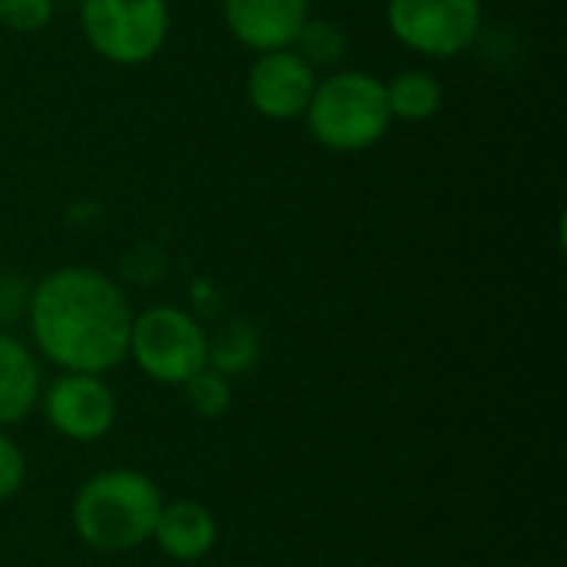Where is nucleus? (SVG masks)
I'll use <instances>...</instances> for the list:
<instances>
[{"label": "nucleus", "instance_id": "9b49d317", "mask_svg": "<svg viewBox=\"0 0 567 567\" xmlns=\"http://www.w3.org/2000/svg\"><path fill=\"white\" fill-rule=\"evenodd\" d=\"M43 392L37 355L10 332L0 329V429L23 422Z\"/></svg>", "mask_w": 567, "mask_h": 567}, {"label": "nucleus", "instance_id": "20e7f679", "mask_svg": "<svg viewBox=\"0 0 567 567\" xmlns=\"http://www.w3.org/2000/svg\"><path fill=\"white\" fill-rule=\"evenodd\" d=\"M209 336L206 329L176 306H150L133 316L126 359L159 385H183L206 369Z\"/></svg>", "mask_w": 567, "mask_h": 567}, {"label": "nucleus", "instance_id": "f8f14e48", "mask_svg": "<svg viewBox=\"0 0 567 567\" xmlns=\"http://www.w3.org/2000/svg\"><path fill=\"white\" fill-rule=\"evenodd\" d=\"M389 113L405 123H422L442 110V83L425 70H402L385 83Z\"/></svg>", "mask_w": 567, "mask_h": 567}, {"label": "nucleus", "instance_id": "f257e3e1", "mask_svg": "<svg viewBox=\"0 0 567 567\" xmlns=\"http://www.w3.org/2000/svg\"><path fill=\"white\" fill-rule=\"evenodd\" d=\"M37 352L63 372L106 375L126 362L133 309L123 289L93 266L47 272L27 299Z\"/></svg>", "mask_w": 567, "mask_h": 567}, {"label": "nucleus", "instance_id": "6e6552de", "mask_svg": "<svg viewBox=\"0 0 567 567\" xmlns=\"http://www.w3.org/2000/svg\"><path fill=\"white\" fill-rule=\"evenodd\" d=\"M316 93V70L296 50L259 53L246 76V96L266 120H296Z\"/></svg>", "mask_w": 567, "mask_h": 567}, {"label": "nucleus", "instance_id": "4468645a", "mask_svg": "<svg viewBox=\"0 0 567 567\" xmlns=\"http://www.w3.org/2000/svg\"><path fill=\"white\" fill-rule=\"evenodd\" d=\"M179 389H183V395H186V405H189L193 415H199V419H219V415H226L229 405H233V385H229V379L219 375V372L209 369V365H206L203 372H196L189 382H183Z\"/></svg>", "mask_w": 567, "mask_h": 567}, {"label": "nucleus", "instance_id": "9d476101", "mask_svg": "<svg viewBox=\"0 0 567 567\" xmlns=\"http://www.w3.org/2000/svg\"><path fill=\"white\" fill-rule=\"evenodd\" d=\"M153 542L173 561H183V565L203 561L219 542V522L203 502H193V498L169 502L163 505L156 518Z\"/></svg>", "mask_w": 567, "mask_h": 567}, {"label": "nucleus", "instance_id": "39448f33", "mask_svg": "<svg viewBox=\"0 0 567 567\" xmlns=\"http://www.w3.org/2000/svg\"><path fill=\"white\" fill-rule=\"evenodd\" d=\"M80 27L103 60L136 66L163 50L169 37V7L166 0H83Z\"/></svg>", "mask_w": 567, "mask_h": 567}, {"label": "nucleus", "instance_id": "0eeeda50", "mask_svg": "<svg viewBox=\"0 0 567 567\" xmlns=\"http://www.w3.org/2000/svg\"><path fill=\"white\" fill-rule=\"evenodd\" d=\"M40 395L47 425L70 442H100L116 425V392L103 375L63 372Z\"/></svg>", "mask_w": 567, "mask_h": 567}, {"label": "nucleus", "instance_id": "1a4fd4ad", "mask_svg": "<svg viewBox=\"0 0 567 567\" xmlns=\"http://www.w3.org/2000/svg\"><path fill=\"white\" fill-rule=\"evenodd\" d=\"M233 37L256 50H289L309 23V0H223Z\"/></svg>", "mask_w": 567, "mask_h": 567}, {"label": "nucleus", "instance_id": "f3484780", "mask_svg": "<svg viewBox=\"0 0 567 567\" xmlns=\"http://www.w3.org/2000/svg\"><path fill=\"white\" fill-rule=\"evenodd\" d=\"M27 482V458L20 452V445L7 435V429H0V502L13 498Z\"/></svg>", "mask_w": 567, "mask_h": 567}, {"label": "nucleus", "instance_id": "ddd939ff", "mask_svg": "<svg viewBox=\"0 0 567 567\" xmlns=\"http://www.w3.org/2000/svg\"><path fill=\"white\" fill-rule=\"evenodd\" d=\"M259 352H262V339H259L256 326H249L243 319H233V322L219 326L216 336H209L206 365L229 379V375H239V372L252 369Z\"/></svg>", "mask_w": 567, "mask_h": 567}, {"label": "nucleus", "instance_id": "7ed1b4c3", "mask_svg": "<svg viewBox=\"0 0 567 567\" xmlns=\"http://www.w3.org/2000/svg\"><path fill=\"white\" fill-rule=\"evenodd\" d=\"M312 136L332 153H359L375 146L389 123L385 83L365 70H339L316 83L306 106Z\"/></svg>", "mask_w": 567, "mask_h": 567}, {"label": "nucleus", "instance_id": "f03ea898", "mask_svg": "<svg viewBox=\"0 0 567 567\" xmlns=\"http://www.w3.org/2000/svg\"><path fill=\"white\" fill-rule=\"evenodd\" d=\"M163 505V492L150 475L136 468H106L76 488L73 532L93 551L126 555L153 542Z\"/></svg>", "mask_w": 567, "mask_h": 567}, {"label": "nucleus", "instance_id": "423d86ee", "mask_svg": "<svg viewBox=\"0 0 567 567\" xmlns=\"http://www.w3.org/2000/svg\"><path fill=\"white\" fill-rule=\"evenodd\" d=\"M389 30L422 56L449 60L472 47L482 30V0H389Z\"/></svg>", "mask_w": 567, "mask_h": 567}, {"label": "nucleus", "instance_id": "dca6fc26", "mask_svg": "<svg viewBox=\"0 0 567 567\" xmlns=\"http://www.w3.org/2000/svg\"><path fill=\"white\" fill-rule=\"evenodd\" d=\"M53 20V0H0V23L17 33H37Z\"/></svg>", "mask_w": 567, "mask_h": 567}, {"label": "nucleus", "instance_id": "2eb2a0df", "mask_svg": "<svg viewBox=\"0 0 567 567\" xmlns=\"http://www.w3.org/2000/svg\"><path fill=\"white\" fill-rule=\"evenodd\" d=\"M296 43L302 47V50H296V53H299L312 70H316V63H336V60L342 56V50H346V37L339 33V27H332V23H326V20L306 23L302 33L296 37Z\"/></svg>", "mask_w": 567, "mask_h": 567}, {"label": "nucleus", "instance_id": "a211bd4d", "mask_svg": "<svg viewBox=\"0 0 567 567\" xmlns=\"http://www.w3.org/2000/svg\"><path fill=\"white\" fill-rule=\"evenodd\" d=\"M27 299H30V292L17 276L13 279L0 276V322L17 319L20 312H27Z\"/></svg>", "mask_w": 567, "mask_h": 567}]
</instances>
